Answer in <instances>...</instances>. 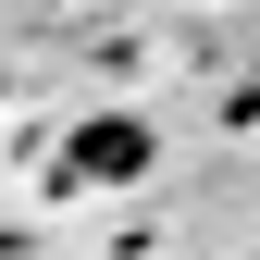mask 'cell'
I'll return each instance as SVG.
<instances>
[{"label": "cell", "instance_id": "cell-1", "mask_svg": "<svg viewBox=\"0 0 260 260\" xmlns=\"http://www.w3.org/2000/svg\"><path fill=\"white\" fill-rule=\"evenodd\" d=\"M161 161V137L137 112H87L75 137H62V161H50V186H124V174H149Z\"/></svg>", "mask_w": 260, "mask_h": 260}]
</instances>
